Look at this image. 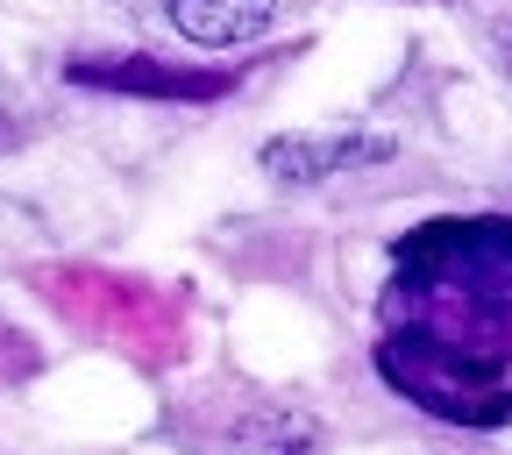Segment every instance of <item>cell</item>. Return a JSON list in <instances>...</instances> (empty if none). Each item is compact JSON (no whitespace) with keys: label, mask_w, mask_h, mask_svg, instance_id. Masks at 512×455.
I'll return each instance as SVG.
<instances>
[{"label":"cell","mask_w":512,"mask_h":455,"mask_svg":"<svg viewBox=\"0 0 512 455\" xmlns=\"http://www.w3.org/2000/svg\"><path fill=\"white\" fill-rule=\"evenodd\" d=\"M392 143L384 136H271L264 143V171L278 185H320L335 171H356V164H384Z\"/></svg>","instance_id":"obj_1"},{"label":"cell","mask_w":512,"mask_h":455,"mask_svg":"<svg viewBox=\"0 0 512 455\" xmlns=\"http://www.w3.org/2000/svg\"><path fill=\"white\" fill-rule=\"evenodd\" d=\"M278 0H171V29L200 50H235L271 29Z\"/></svg>","instance_id":"obj_2"},{"label":"cell","mask_w":512,"mask_h":455,"mask_svg":"<svg viewBox=\"0 0 512 455\" xmlns=\"http://www.w3.org/2000/svg\"><path fill=\"white\" fill-rule=\"evenodd\" d=\"M221 455H313V420L278 413V406H256L221 434Z\"/></svg>","instance_id":"obj_3"},{"label":"cell","mask_w":512,"mask_h":455,"mask_svg":"<svg viewBox=\"0 0 512 455\" xmlns=\"http://www.w3.org/2000/svg\"><path fill=\"white\" fill-rule=\"evenodd\" d=\"M505 64H512V29H505Z\"/></svg>","instance_id":"obj_4"}]
</instances>
